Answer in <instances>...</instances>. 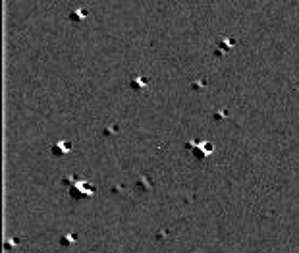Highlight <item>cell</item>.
I'll use <instances>...</instances> for the list:
<instances>
[{
  "label": "cell",
  "mask_w": 299,
  "mask_h": 253,
  "mask_svg": "<svg viewBox=\"0 0 299 253\" xmlns=\"http://www.w3.org/2000/svg\"><path fill=\"white\" fill-rule=\"evenodd\" d=\"M190 147H195V149H191L195 157H199V159H207L210 153L214 151V145L212 143H190Z\"/></svg>",
  "instance_id": "6da1fadb"
}]
</instances>
